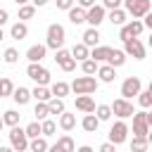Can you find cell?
<instances>
[{
	"label": "cell",
	"instance_id": "obj_41",
	"mask_svg": "<svg viewBox=\"0 0 152 152\" xmlns=\"http://www.w3.org/2000/svg\"><path fill=\"white\" fill-rule=\"evenodd\" d=\"M33 14H36V7H33V5H21V7H19V19H21V21L31 19Z\"/></svg>",
	"mask_w": 152,
	"mask_h": 152
},
{
	"label": "cell",
	"instance_id": "obj_18",
	"mask_svg": "<svg viewBox=\"0 0 152 152\" xmlns=\"http://www.w3.org/2000/svg\"><path fill=\"white\" fill-rule=\"evenodd\" d=\"M107 64L112 66V69H116V66H124L126 64V55H124V50H109V57H107Z\"/></svg>",
	"mask_w": 152,
	"mask_h": 152
},
{
	"label": "cell",
	"instance_id": "obj_29",
	"mask_svg": "<svg viewBox=\"0 0 152 152\" xmlns=\"http://www.w3.org/2000/svg\"><path fill=\"white\" fill-rule=\"evenodd\" d=\"M107 19H109L112 24H116V26H124V24H126V12H124L121 7H119V10H109Z\"/></svg>",
	"mask_w": 152,
	"mask_h": 152
},
{
	"label": "cell",
	"instance_id": "obj_36",
	"mask_svg": "<svg viewBox=\"0 0 152 152\" xmlns=\"http://www.w3.org/2000/svg\"><path fill=\"white\" fill-rule=\"evenodd\" d=\"M93 114L97 116V121H109V119H112V109H109V104H97Z\"/></svg>",
	"mask_w": 152,
	"mask_h": 152
},
{
	"label": "cell",
	"instance_id": "obj_40",
	"mask_svg": "<svg viewBox=\"0 0 152 152\" xmlns=\"http://www.w3.org/2000/svg\"><path fill=\"white\" fill-rule=\"evenodd\" d=\"M97 66H100V64L93 62V59H83V62H81V71H83L86 76H93V74L97 71Z\"/></svg>",
	"mask_w": 152,
	"mask_h": 152
},
{
	"label": "cell",
	"instance_id": "obj_31",
	"mask_svg": "<svg viewBox=\"0 0 152 152\" xmlns=\"http://www.w3.org/2000/svg\"><path fill=\"white\" fill-rule=\"evenodd\" d=\"M55 131H57V124H55L52 119H43V121H40V135H43V138L55 135Z\"/></svg>",
	"mask_w": 152,
	"mask_h": 152
},
{
	"label": "cell",
	"instance_id": "obj_16",
	"mask_svg": "<svg viewBox=\"0 0 152 152\" xmlns=\"http://www.w3.org/2000/svg\"><path fill=\"white\" fill-rule=\"evenodd\" d=\"M83 45L86 48H97L100 45V31L97 28H86L83 31Z\"/></svg>",
	"mask_w": 152,
	"mask_h": 152
},
{
	"label": "cell",
	"instance_id": "obj_19",
	"mask_svg": "<svg viewBox=\"0 0 152 152\" xmlns=\"http://www.w3.org/2000/svg\"><path fill=\"white\" fill-rule=\"evenodd\" d=\"M12 100H14L19 107H24V104L31 100V90H28V88H24V86H19V88H14V90H12Z\"/></svg>",
	"mask_w": 152,
	"mask_h": 152
},
{
	"label": "cell",
	"instance_id": "obj_52",
	"mask_svg": "<svg viewBox=\"0 0 152 152\" xmlns=\"http://www.w3.org/2000/svg\"><path fill=\"white\" fill-rule=\"evenodd\" d=\"M2 38H5V33H2V28H0V40H2Z\"/></svg>",
	"mask_w": 152,
	"mask_h": 152
},
{
	"label": "cell",
	"instance_id": "obj_42",
	"mask_svg": "<svg viewBox=\"0 0 152 152\" xmlns=\"http://www.w3.org/2000/svg\"><path fill=\"white\" fill-rule=\"evenodd\" d=\"M2 59H5L7 64H14V62L19 59V52H17L14 48H7V50H5V55H2Z\"/></svg>",
	"mask_w": 152,
	"mask_h": 152
},
{
	"label": "cell",
	"instance_id": "obj_50",
	"mask_svg": "<svg viewBox=\"0 0 152 152\" xmlns=\"http://www.w3.org/2000/svg\"><path fill=\"white\" fill-rule=\"evenodd\" d=\"M14 2H17L19 7H21V5H28V0H14Z\"/></svg>",
	"mask_w": 152,
	"mask_h": 152
},
{
	"label": "cell",
	"instance_id": "obj_4",
	"mask_svg": "<svg viewBox=\"0 0 152 152\" xmlns=\"http://www.w3.org/2000/svg\"><path fill=\"white\" fill-rule=\"evenodd\" d=\"M152 2L150 0H124V12L133 14V19H142L145 14H150Z\"/></svg>",
	"mask_w": 152,
	"mask_h": 152
},
{
	"label": "cell",
	"instance_id": "obj_21",
	"mask_svg": "<svg viewBox=\"0 0 152 152\" xmlns=\"http://www.w3.org/2000/svg\"><path fill=\"white\" fill-rule=\"evenodd\" d=\"M97 76H100V81L102 83H112L114 78H116V69H112L109 64H102V66H97V71H95Z\"/></svg>",
	"mask_w": 152,
	"mask_h": 152
},
{
	"label": "cell",
	"instance_id": "obj_20",
	"mask_svg": "<svg viewBox=\"0 0 152 152\" xmlns=\"http://www.w3.org/2000/svg\"><path fill=\"white\" fill-rule=\"evenodd\" d=\"M81 128H83L86 133H97V128H100L97 116H95V114H86V116L81 119Z\"/></svg>",
	"mask_w": 152,
	"mask_h": 152
},
{
	"label": "cell",
	"instance_id": "obj_49",
	"mask_svg": "<svg viewBox=\"0 0 152 152\" xmlns=\"http://www.w3.org/2000/svg\"><path fill=\"white\" fill-rule=\"evenodd\" d=\"M0 152H14L12 147H5V145H0Z\"/></svg>",
	"mask_w": 152,
	"mask_h": 152
},
{
	"label": "cell",
	"instance_id": "obj_7",
	"mask_svg": "<svg viewBox=\"0 0 152 152\" xmlns=\"http://www.w3.org/2000/svg\"><path fill=\"white\" fill-rule=\"evenodd\" d=\"M26 76L33 78L38 86H48V83H50V71H48L43 64H28V66H26Z\"/></svg>",
	"mask_w": 152,
	"mask_h": 152
},
{
	"label": "cell",
	"instance_id": "obj_12",
	"mask_svg": "<svg viewBox=\"0 0 152 152\" xmlns=\"http://www.w3.org/2000/svg\"><path fill=\"white\" fill-rule=\"evenodd\" d=\"M124 55L133 57V59H145V45L138 38H131V40L124 43Z\"/></svg>",
	"mask_w": 152,
	"mask_h": 152
},
{
	"label": "cell",
	"instance_id": "obj_10",
	"mask_svg": "<svg viewBox=\"0 0 152 152\" xmlns=\"http://www.w3.org/2000/svg\"><path fill=\"white\" fill-rule=\"evenodd\" d=\"M126 138H128V126H126V121H116L112 128H109V140L107 142H112V145H121V142H126Z\"/></svg>",
	"mask_w": 152,
	"mask_h": 152
},
{
	"label": "cell",
	"instance_id": "obj_23",
	"mask_svg": "<svg viewBox=\"0 0 152 152\" xmlns=\"http://www.w3.org/2000/svg\"><path fill=\"white\" fill-rule=\"evenodd\" d=\"M69 55H71V59H74V62H83V59H88L90 50H88L83 43H76V45L71 48V52H69Z\"/></svg>",
	"mask_w": 152,
	"mask_h": 152
},
{
	"label": "cell",
	"instance_id": "obj_24",
	"mask_svg": "<svg viewBox=\"0 0 152 152\" xmlns=\"http://www.w3.org/2000/svg\"><path fill=\"white\" fill-rule=\"evenodd\" d=\"M31 97H36V102H48V100H52V93L45 86H36L31 90Z\"/></svg>",
	"mask_w": 152,
	"mask_h": 152
},
{
	"label": "cell",
	"instance_id": "obj_35",
	"mask_svg": "<svg viewBox=\"0 0 152 152\" xmlns=\"http://www.w3.org/2000/svg\"><path fill=\"white\" fill-rule=\"evenodd\" d=\"M48 147H50V145H48V140H45L43 135H40V138H33V140L28 142V150H31V152H48Z\"/></svg>",
	"mask_w": 152,
	"mask_h": 152
},
{
	"label": "cell",
	"instance_id": "obj_25",
	"mask_svg": "<svg viewBox=\"0 0 152 152\" xmlns=\"http://www.w3.org/2000/svg\"><path fill=\"white\" fill-rule=\"evenodd\" d=\"M55 147H57L59 152H74V150H76V145H74V140H71L69 135H59L57 142H55Z\"/></svg>",
	"mask_w": 152,
	"mask_h": 152
},
{
	"label": "cell",
	"instance_id": "obj_54",
	"mask_svg": "<svg viewBox=\"0 0 152 152\" xmlns=\"http://www.w3.org/2000/svg\"><path fill=\"white\" fill-rule=\"evenodd\" d=\"M0 10H2V7H0Z\"/></svg>",
	"mask_w": 152,
	"mask_h": 152
},
{
	"label": "cell",
	"instance_id": "obj_37",
	"mask_svg": "<svg viewBox=\"0 0 152 152\" xmlns=\"http://www.w3.org/2000/svg\"><path fill=\"white\" fill-rule=\"evenodd\" d=\"M24 133H26V138H28V140L40 138V121H31V124L24 128Z\"/></svg>",
	"mask_w": 152,
	"mask_h": 152
},
{
	"label": "cell",
	"instance_id": "obj_32",
	"mask_svg": "<svg viewBox=\"0 0 152 152\" xmlns=\"http://www.w3.org/2000/svg\"><path fill=\"white\" fill-rule=\"evenodd\" d=\"M147 147H150V138H135V135H133V140H131V152H147Z\"/></svg>",
	"mask_w": 152,
	"mask_h": 152
},
{
	"label": "cell",
	"instance_id": "obj_27",
	"mask_svg": "<svg viewBox=\"0 0 152 152\" xmlns=\"http://www.w3.org/2000/svg\"><path fill=\"white\" fill-rule=\"evenodd\" d=\"M50 93H52V97H59V100H64V95H69V83H64V81H57V83H52Z\"/></svg>",
	"mask_w": 152,
	"mask_h": 152
},
{
	"label": "cell",
	"instance_id": "obj_13",
	"mask_svg": "<svg viewBox=\"0 0 152 152\" xmlns=\"http://www.w3.org/2000/svg\"><path fill=\"white\" fill-rule=\"evenodd\" d=\"M55 62L59 64V69L62 71H74L76 69V62L71 59V55H69V50H55Z\"/></svg>",
	"mask_w": 152,
	"mask_h": 152
},
{
	"label": "cell",
	"instance_id": "obj_44",
	"mask_svg": "<svg viewBox=\"0 0 152 152\" xmlns=\"http://www.w3.org/2000/svg\"><path fill=\"white\" fill-rule=\"evenodd\" d=\"M57 2V10H71L74 7V0H55Z\"/></svg>",
	"mask_w": 152,
	"mask_h": 152
},
{
	"label": "cell",
	"instance_id": "obj_30",
	"mask_svg": "<svg viewBox=\"0 0 152 152\" xmlns=\"http://www.w3.org/2000/svg\"><path fill=\"white\" fill-rule=\"evenodd\" d=\"M19 116H21V114H19L17 109H7V112L2 114V126H10V128L17 126V124H19Z\"/></svg>",
	"mask_w": 152,
	"mask_h": 152
},
{
	"label": "cell",
	"instance_id": "obj_11",
	"mask_svg": "<svg viewBox=\"0 0 152 152\" xmlns=\"http://www.w3.org/2000/svg\"><path fill=\"white\" fill-rule=\"evenodd\" d=\"M104 17H107V10L102 5H93L90 10H86V21L90 24V28H97L104 21Z\"/></svg>",
	"mask_w": 152,
	"mask_h": 152
},
{
	"label": "cell",
	"instance_id": "obj_15",
	"mask_svg": "<svg viewBox=\"0 0 152 152\" xmlns=\"http://www.w3.org/2000/svg\"><path fill=\"white\" fill-rule=\"evenodd\" d=\"M76 109L83 114H93L95 112V100L90 95H76Z\"/></svg>",
	"mask_w": 152,
	"mask_h": 152
},
{
	"label": "cell",
	"instance_id": "obj_17",
	"mask_svg": "<svg viewBox=\"0 0 152 152\" xmlns=\"http://www.w3.org/2000/svg\"><path fill=\"white\" fill-rule=\"evenodd\" d=\"M109 50L112 48H107V45H97V48H93L90 50V55H88V59H93V62H107V57H109Z\"/></svg>",
	"mask_w": 152,
	"mask_h": 152
},
{
	"label": "cell",
	"instance_id": "obj_9",
	"mask_svg": "<svg viewBox=\"0 0 152 152\" xmlns=\"http://www.w3.org/2000/svg\"><path fill=\"white\" fill-rule=\"evenodd\" d=\"M140 90H142V83H140V78H138V76H128V78L121 83V97H124V100L135 97Z\"/></svg>",
	"mask_w": 152,
	"mask_h": 152
},
{
	"label": "cell",
	"instance_id": "obj_39",
	"mask_svg": "<svg viewBox=\"0 0 152 152\" xmlns=\"http://www.w3.org/2000/svg\"><path fill=\"white\" fill-rule=\"evenodd\" d=\"M33 114H36V121H43V119H48V116H50V112H48V102H36V109H33Z\"/></svg>",
	"mask_w": 152,
	"mask_h": 152
},
{
	"label": "cell",
	"instance_id": "obj_3",
	"mask_svg": "<svg viewBox=\"0 0 152 152\" xmlns=\"http://www.w3.org/2000/svg\"><path fill=\"white\" fill-rule=\"evenodd\" d=\"M69 90H74L76 95H93L97 90V78L95 76H78V78H74Z\"/></svg>",
	"mask_w": 152,
	"mask_h": 152
},
{
	"label": "cell",
	"instance_id": "obj_14",
	"mask_svg": "<svg viewBox=\"0 0 152 152\" xmlns=\"http://www.w3.org/2000/svg\"><path fill=\"white\" fill-rule=\"evenodd\" d=\"M45 52H48L45 45H31V48L26 50V59H28V64H40V62L45 59Z\"/></svg>",
	"mask_w": 152,
	"mask_h": 152
},
{
	"label": "cell",
	"instance_id": "obj_34",
	"mask_svg": "<svg viewBox=\"0 0 152 152\" xmlns=\"http://www.w3.org/2000/svg\"><path fill=\"white\" fill-rule=\"evenodd\" d=\"M48 112H50V114H62V112H66V107H64V100H59V97H52V100H48Z\"/></svg>",
	"mask_w": 152,
	"mask_h": 152
},
{
	"label": "cell",
	"instance_id": "obj_33",
	"mask_svg": "<svg viewBox=\"0 0 152 152\" xmlns=\"http://www.w3.org/2000/svg\"><path fill=\"white\" fill-rule=\"evenodd\" d=\"M138 104H140L142 109H150V107H152V88L138 93Z\"/></svg>",
	"mask_w": 152,
	"mask_h": 152
},
{
	"label": "cell",
	"instance_id": "obj_43",
	"mask_svg": "<svg viewBox=\"0 0 152 152\" xmlns=\"http://www.w3.org/2000/svg\"><path fill=\"white\" fill-rule=\"evenodd\" d=\"M124 0H102V7L104 10H119Z\"/></svg>",
	"mask_w": 152,
	"mask_h": 152
},
{
	"label": "cell",
	"instance_id": "obj_26",
	"mask_svg": "<svg viewBox=\"0 0 152 152\" xmlns=\"http://www.w3.org/2000/svg\"><path fill=\"white\" fill-rule=\"evenodd\" d=\"M66 12H69V21H71V24H76V26H78V24H83V21H86V10H81L78 5H76V7H71V10H66Z\"/></svg>",
	"mask_w": 152,
	"mask_h": 152
},
{
	"label": "cell",
	"instance_id": "obj_47",
	"mask_svg": "<svg viewBox=\"0 0 152 152\" xmlns=\"http://www.w3.org/2000/svg\"><path fill=\"white\" fill-rule=\"evenodd\" d=\"M74 152H93V147H90V145H81V147L74 150Z\"/></svg>",
	"mask_w": 152,
	"mask_h": 152
},
{
	"label": "cell",
	"instance_id": "obj_5",
	"mask_svg": "<svg viewBox=\"0 0 152 152\" xmlns=\"http://www.w3.org/2000/svg\"><path fill=\"white\" fill-rule=\"evenodd\" d=\"M7 135H10V147H12L14 152H24V150H28V138H26L24 128L12 126V131H10Z\"/></svg>",
	"mask_w": 152,
	"mask_h": 152
},
{
	"label": "cell",
	"instance_id": "obj_22",
	"mask_svg": "<svg viewBox=\"0 0 152 152\" xmlns=\"http://www.w3.org/2000/svg\"><path fill=\"white\" fill-rule=\"evenodd\" d=\"M10 36H12L14 40H24V38L28 36V26H26L24 21H17V24H12V28H10Z\"/></svg>",
	"mask_w": 152,
	"mask_h": 152
},
{
	"label": "cell",
	"instance_id": "obj_48",
	"mask_svg": "<svg viewBox=\"0 0 152 152\" xmlns=\"http://www.w3.org/2000/svg\"><path fill=\"white\" fill-rule=\"evenodd\" d=\"M31 2H33V7H43L48 0H31Z\"/></svg>",
	"mask_w": 152,
	"mask_h": 152
},
{
	"label": "cell",
	"instance_id": "obj_28",
	"mask_svg": "<svg viewBox=\"0 0 152 152\" xmlns=\"http://www.w3.org/2000/svg\"><path fill=\"white\" fill-rule=\"evenodd\" d=\"M74 126H76V116L69 114V112H62V114H59V128H62V131H71Z\"/></svg>",
	"mask_w": 152,
	"mask_h": 152
},
{
	"label": "cell",
	"instance_id": "obj_38",
	"mask_svg": "<svg viewBox=\"0 0 152 152\" xmlns=\"http://www.w3.org/2000/svg\"><path fill=\"white\" fill-rule=\"evenodd\" d=\"M12 90H14V83H12L7 76H2V78H0V97H10Z\"/></svg>",
	"mask_w": 152,
	"mask_h": 152
},
{
	"label": "cell",
	"instance_id": "obj_2",
	"mask_svg": "<svg viewBox=\"0 0 152 152\" xmlns=\"http://www.w3.org/2000/svg\"><path fill=\"white\" fill-rule=\"evenodd\" d=\"M64 40H66V31L62 24H50L48 26V40H45V48H52V50H62L64 48Z\"/></svg>",
	"mask_w": 152,
	"mask_h": 152
},
{
	"label": "cell",
	"instance_id": "obj_1",
	"mask_svg": "<svg viewBox=\"0 0 152 152\" xmlns=\"http://www.w3.org/2000/svg\"><path fill=\"white\" fill-rule=\"evenodd\" d=\"M150 126H152V114L147 109L133 112V135L135 138H150Z\"/></svg>",
	"mask_w": 152,
	"mask_h": 152
},
{
	"label": "cell",
	"instance_id": "obj_45",
	"mask_svg": "<svg viewBox=\"0 0 152 152\" xmlns=\"http://www.w3.org/2000/svg\"><path fill=\"white\" fill-rule=\"evenodd\" d=\"M97 152H116V145H112V142H102Z\"/></svg>",
	"mask_w": 152,
	"mask_h": 152
},
{
	"label": "cell",
	"instance_id": "obj_8",
	"mask_svg": "<svg viewBox=\"0 0 152 152\" xmlns=\"http://www.w3.org/2000/svg\"><path fill=\"white\" fill-rule=\"evenodd\" d=\"M109 109H112V114H116L121 121L124 119H128V116H133V102L131 100H124V97H119V100H114L112 104H109Z\"/></svg>",
	"mask_w": 152,
	"mask_h": 152
},
{
	"label": "cell",
	"instance_id": "obj_51",
	"mask_svg": "<svg viewBox=\"0 0 152 152\" xmlns=\"http://www.w3.org/2000/svg\"><path fill=\"white\" fill-rule=\"evenodd\" d=\"M48 152H59V150H57V147L52 145V147H48Z\"/></svg>",
	"mask_w": 152,
	"mask_h": 152
},
{
	"label": "cell",
	"instance_id": "obj_46",
	"mask_svg": "<svg viewBox=\"0 0 152 152\" xmlns=\"http://www.w3.org/2000/svg\"><path fill=\"white\" fill-rule=\"evenodd\" d=\"M93 5H95V0H78V7L81 10H90Z\"/></svg>",
	"mask_w": 152,
	"mask_h": 152
},
{
	"label": "cell",
	"instance_id": "obj_6",
	"mask_svg": "<svg viewBox=\"0 0 152 152\" xmlns=\"http://www.w3.org/2000/svg\"><path fill=\"white\" fill-rule=\"evenodd\" d=\"M142 31H145L142 21H140V19H133V21H128V24H124V26H121V31H119V38L126 43V40H131V38H138Z\"/></svg>",
	"mask_w": 152,
	"mask_h": 152
},
{
	"label": "cell",
	"instance_id": "obj_53",
	"mask_svg": "<svg viewBox=\"0 0 152 152\" xmlns=\"http://www.w3.org/2000/svg\"><path fill=\"white\" fill-rule=\"evenodd\" d=\"M0 131H2V116H0Z\"/></svg>",
	"mask_w": 152,
	"mask_h": 152
}]
</instances>
